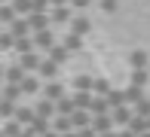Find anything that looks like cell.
I'll list each match as a JSON object with an SVG mask.
<instances>
[{"mask_svg": "<svg viewBox=\"0 0 150 137\" xmlns=\"http://www.w3.org/2000/svg\"><path fill=\"white\" fill-rule=\"evenodd\" d=\"M110 125H113V119H110L107 113H101V116H95V119H92V131H95V134H107V131H110Z\"/></svg>", "mask_w": 150, "mask_h": 137, "instance_id": "1", "label": "cell"}, {"mask_svg": "<svg viewBox=\"0 0 150 137\" xmlns=\"http://www.w3.org/2000/svg\"><path fill=\"white\" fill-rule=\"evenodd\" d=\"M46 22H49V18H46L43 12H31L28 15V27L31 31H46Z\"/></svg>", "mask_w": 150, "mask_h": 137, "instance_id": "2", "label": "cell"}, {"mask_svg": "<svg viewBox=\"0 0 150 137\" xmlns=\"http://www.w3.org/2000/svg\"><path fill=\"white\" fill-rule=\"evenodd\" d=\"M55 113L58 116H71L74 113V98H64V94H61V98L55 101Z\"/></svg>", "mask_w": 150, "mask_h": 137, "instance_id": "3", "label": "cell"}, {"mask_svg": "<svg viewBox=\"0 0 150 137\" xmlns=\"http://www.w3.org/2000/svg\"><path fill=\"white\" fill-rule=\"evenodd\" d=\"M52 43H55L52 31H40L37 37H34V46H40V49H52Z\"/></svg>", "mask_w": 150, "mask_h": 137, "instance_id": "4", "label": "cell"}, {"mask_svg": "<svg viewBox=\"0 0 150 137\" xmlns=\"http://www.w3.org/2000/svg\"><path fill=\"white\" fill-rule=\"evenodd\" d=\"M34 113H37V116H43V119H49V116L55 113V104L43 98V101H40V104H37V110H34Z\"/></svg>", "mask_w": 150, "mask_h": 137, "instance_id": "5", "label": "cell"}, {"mask_svg": "<svg viewBox=\"0 0 150 137\" xmlns=\"http://www.w3.org/2000/svg\"><path fill=\"white\" fill-rule=\"evenodd\" d=\"M132 110H113V116H110V119H113V125H122V122H129V119H132Z\"/></svg>", "mask_w": 150, "mask_h": 137, "instance_id": "6", "label": "cell"}, {"mask_svg": "<svg viewBox=\"0 0 150 137\" xmlns=\"http://www.w3.org/2000/svg\"><path fill=\"white\" fill-rule=\"evenodd\" d=\"M61 94H64V92H61V85H55V82H52V85H46V101H52V104H55Z\"/></svg>", "mask_w": 150, "mask_h": 137, "instance_id": "7", "label": "cell"}, {"mask_svg": "<svg viewBox=\"0 0 150 137\" xmlns=\"http://www.w3.org/2000/svg\"><path fill=\"white\" fill-rule=\"evenodd\" d=\"M22 67L34 70V67H40V58H37V55H31V52H25V55H22Z\"/></svg>", "mask_w": 150, "mask_h": 137, "instance_id": "8", "label": "cell"}, {"mask_svg": "<svg viewBox=\"0 0 150 137\" xmlns=\"http://www.w3.org/2000/svg\"><path fill=\"white\" fill-rule=\"evenodd\" d=\"M37 88H40V82L34 79V76H25V79H22V92H28V94H34V92H37Z\"/></svg>", "mask_w": 150, "mask_h": 137, "instance_id": "9", "label": "cell"}, {"mask_svg": "<svg viewBox=\"0 0 150 137\" xmlns=\"http://www.w3.org/2000/svg\"><path fill=\"white\" fill-rule=\"evenodd\" d=\"M40 76H55V61H43V64H40Z\"/></svg>", "mask_w": 150, "mask_h": 137, "instance_id": "10", "label": "cell"}, {"mask_svg": "<svg viewBox=\"0 0 150 137\" xmlns=\"http://www.w3.org/2000/svg\"><path fill=\"white\" fill-rule=\"evenodd\" d=\"M0 22H16V9L12 6H0Z\"/></svg>", "mask_w": 150, "mask_h": 137, "instance_id": "11", "label": "cell"}, {"mask_svg": "<svg viewBox=\"0 0 150 137\" xmlns=\"http://www.w3.org/2000/svg\"><path fill=\"white\" fill-rule=\"evenodd\" d=\"M64 18H71V9H64V6H55V12H52V22H64Z\"/></svg>", "mask_w": 150, "mask_h": 137, "instance_id": "12", "label": "cell"}, {"mask_svg": "<svg viewBox=\"0 0 150 137\" xmlns=\"http://www.w3.org/2000/svg\"><path fill=\"white\" fill-rule=\"evenodd\" d=\"M74 22H77V24H74V27H77V37L89 31V22H86V18H74Z\"/></svg>", "mask_w": 150, "mask_h": 137, "instance_id": "13", "label": "cell"}, {"mask_svg": "<svg viewBox=\"0 0 150 137\" xmlns=\"http://www.w3.org/2000/svg\"><path fill=\"white\" fill-rule=\"evenodd\" d=\"M77 46H80V37H77V34H71V37L64 40V49H77Z\"/></svg>", "mask_w": 150, "mask_h": 137, "instance_id": "14", "label": "cell"}, {"mask_svg": "<svg viewBox=\"0 0 150 137\" xmlns=\"http://www.w3.org/2000/svg\"><path fill=\"white\" fill-rule=\"evenodd\" d=\"M49 3H52V6H64L67 0H49Z\"/></svg>", "mask_w": 150, "mask_h": 137, "instance_id": "15", "label": "cell"}, {"mask_svg": "<svg viewBox=\"0 0 150 137\" xmlns=\"http://www.w3.org/2000/svg\"><path fill=\"white\" fill-rule=\"evenodd\" d=\"M0 76H3V67H0Z\"/></svg>", "mask_w": 150, "mask_h": 137, "instance_id": "16", "label": "cell"}, {"mask_svg": "<svg viewBox=\"0 0 150 137\" xmlns=\"http://www.w3.org/2000/svg\"><path fill=\"white\" fill-rule=\"evenodd\" d=\"M0 3H3V0H0Z\"/></svg>", "mask_w": 150, "mask_h": 137, "instance_id": "17", "label": "cell"}]
</instances>
